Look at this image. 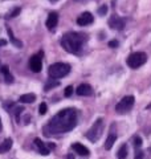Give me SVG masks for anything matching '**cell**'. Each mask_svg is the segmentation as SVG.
I'll return each mask as SVG.
<instances>
[{"label": "cell", "instance_id": "cell-1", "mask_svg": "<svg viewBox=\"0 0 151 159\" xmlns=\"http://www.w3.org/2000/svg\"><path fill=\"white\" fill-rule=\"evenodd\" d=\"M76 125H77V111H76V109H64L50 119L48 125L44 127V131L45 135L64 134L73 130Z\"/></svg>", "mask_w": 151, "mask_h": 159}, {"label": "cell", "instance_id": "cell-2", "mask_svg": "<svg viewBox=\"0 0 151 159\" xmlns=\"http://www.w3.org/2000/svg\"><path fill=\"white\" fill-rule=\"evenodd\" d=\"M84 41H85V37L82 34L76 33V32H69V33H65L62 36L61 45L66 52L77 54V53L81 52Z\"/></svg>", "mask_w": 151, "mask_h": 159}, {"label": "cell", "instance_id": "cell-3", "mask_svg": "<svg viewBox=\"0 0 151 159\" xmlns=\"http://www.w3.org/2000/svg\"><path fill=\"white\" fill-rule=\"evenodd\" d=\"M70 72V65L64 62H56L49 66V77L50 78H62Z\"/></svg>", "mask_w": 151, "mask_h": 159}, {"label": "cell", "instance_id": "cell-4", "mask_svg": "<svg viewBox=\"0 0 151 159\" xmlns=\"http://www.w3.org/2000/svg\"><path fill=\"white\" fill-rule=\"evenodd\" d=\"M102 131H103V119H97L95 123L86 133V138L90 142H97L99 137L102 135Z\"/></svg>", "mask_w": 151, "mask_h": 159}, {"label": "cell", "instance_id": "cell-5", "mask_svg": "<svg viewBox=\"0 0 151 159\" xmlns=\"http://www.w3.org/2000/svg\"><path fill=\"white\" fill-rule=\"evenodd\" d=\"M147 61V54L143 52H134L127 57V65L133 69H137L139 66H142L143 64Z\"/></svg>", "mask_w": 151, "mask_h": 159}, {"label": "cell", "instance_id": "cell-6", "mask_svg": "<svg viewBox=\"0 0 151 159\" xmlns=\"http://www.w3.org/2000/svg\"><path fill=\"white\" fill-rule=\"evenodd\" d=\"M134 102H135V98L133 96H126V97H123L117 103V106H115V110H117V113H119V114L129 113L130 110H131V107L134 106Z\"/></svg>", "mask_w": 151, "mask_h": 159}, {"label": "cell", "instance_id": "cell-7", "mask_svg": "<svg viewBox=\"0 0 151 159\" xmlns=\"http://www.w3.org/2000/svg\"><path fill=\"white\" fill-rule=\"evenodd\" d=\"M29 69L34 73L41 72L43 69V52H40L39 54H33L29 58Z\"/></svg>", "mask_w": 151, "mask_h": 159}, {"label": "cell", "instance_id": "cell-8", "mask_svg": "<svg viewBox=\"0 0 151 159\" xmlns=\"http://www.w3.org/2000/svg\"><path fill=\"white\" fill-rule=\"evenodd\" d=\"M93 20H94V17H93L92 13H90V12H84V13H81L77 17V24H78V25H81V27H85V25L92 24Z\"/></svg>", "mask_w": 151, "mask_h": 159}, {"label": "cell", "instance_id": "cell-9", "mask_svg": "<svg viewBox=\"0 0 151 159\" xmlns=\"http://www.w3.org/2000/svg\"><path fill=\"white\" fill-rule=\"evenodd\" d=\"M109 25L112 27L113 29H117V31H122L123 27H125V21H123V20L121 19V17L113 15V16L109 19Z\"/></svg>", "mask_w": 151, "mask_h": 159}, {"label": "cell", "instance_id": "cell-10", "mask_svg": "<svg viewBox=\"0 0 151 159\" xmlns=\"http://www.w3.org/2000/svg\"><path fill=\"white\" fill-rule=\"evenodd\" d=\"M57 23H58V13L50 12L48 19H47V28L49 29V31H53L54 27L57 25Z\"/></svg>", "mask_w": 151, "mask_h": 159}, {"label": "cell", "instance_id": "cell-11", "mask_svg": "<svg viewBox=\"0 0 151 159\" xmlns=\"http://www.w3.org/2000/svg\"><path fill=\"white\" fill-rule=\"evenodd\" d=\"M77 94L78 96H82V97H88L92 94V86L88 85V84H81L78 88H77Z\"/></svg>", "mask_w": 151, "mask_h": 159}, {"label": "cell", "instance_id": "cell-12", "mask_svg": "<svg viewBox=\"0 0 151 159\" xmlns=\"http://www.w3.org/2000/svg\"><path fill=\"white\" fill-rule=\"evenodd\" d=\"M33 143H34V146L37 147V150H39V152L41 154V155H48V154H49V148L44 145V142L41 141V139L36 138L33 141Z\"/></svg>", "mask_w": 151, "mask_h": 159}, {"label": "cell", "instance_id": "cell-13", "mask_svg": "<svg viewBox=\"0 0 151 159\" xmlns=\"http://www.w3.org/2000/svg\"><path fill=\"white\" fill-rule=\"evenodd\" d=\"M72 148H73V150L77 152V154H80V155H84V157L89 155V150H88V148L85 147L84 145H81V143H73Z\"/></svg>", "mask_w": 151, "mask_h": 159}, {"label": "cell", "instance_id": "cell-14", "mask_svg": "<svg viewBox=\"0 0 151 159\" xmlns=\"http://www.w3.org/2000/svg\"><path fill=\"white\" fill-rule=\"evenodd\" d=\"M11 147H12V139L11 138L4 139V141L0 143V154H4V152L9 151L11 150Z\"/></svg>", "mask_w": 151, "mask_h": 159}, {"label": "cell", "instance_id": "cell-15", "mask_svg": "<svg viewBox=\"0 0 151 159\" xmlns=\"http://www.w3.org/2000/svg\"><path fill=\"white\" fill-rule=\"evenodd\" d=\"M34 101H36V96H34L33 93H27L20 97V102L21 103H32Z\"/></svg>", "mask_w": 151, "mask_h": 159}, {"label": "cell", "instance_id": "cell-16", "mask_svg": "<svg viewBox=\"0 0 151 159\" xmlns=\"http://www.w3.org/2000/svg\"><path fill=\"white\" fill-rule=\"evenodd\" d=\"M115 141H117V135H115V134H110L106 139V142H105V148H106V150H110L115 143Z\"/></svg>", "mask_w": 151, "mask_h": 159}, {"label": "cell", "instance_id": "cell-17", "mask_svg": "<svg viewBox=\"0 0 151 159\" xmlns=\"http://www.w3.org/2000/svg\"><path fill=\"white\" fill-rule=\"evenodd\" d=\"M7 32H8V36H9V40H11V43L13 44V45L15 47H17V48H21L23 47V44H21V41H19V40L16 39V37H15L13 36V33H12V31H11V29H7Z\"/></svg>", "mask_w": 151, "mask_h": 159}, {"label": "cell", "instance_id": "cell-18", "mask_svg": "<svg viewBox=\"0 0 151 159\" xmlns=\"http://www.w3.org/2000/svg\"><path fill=\"white\" fill-rule=\"evenodd\" d=\"M117 157H118V159H126V158H127V146H126V145L121 146V148L118 150Z\"/></svg>", "mask_w": 151, "mask_h": 159}, {"label": "cell", "instance_id": "cell-19", "mask_svg": "<svg viewBox=\"0 0 151 159\" xmlns=\"http://www.w3.org/2000/svg\"><path fill=\"white\" fill-rule=\"evenodd\" d=\"M60 85V82L57 81V80H50V81L45 85V88H44V90L45 92H48V90H50V89H53V88H56V86H58Z\"/></svg>", "mask_w": 151, "mask_h": 159}, {"label": "cell", "instance_id": "cell-20", "mask_svg": "<svg viewBox=\"0 0 151 159\" xmlns=\"http://www.w3.org/2000/svg\"><path fill=\"white\" fill-rule=\"evenodd\" d=\"M19 13H20V8H13L12 11L8 13V16H7V17H8V19H12V17H15V16H17Z\"/></svg>", "mask_w": 151, "mask_h": 159}, {"label": "cell", "instance_id": "cell-21", "mask_svg": "<svg viewBox=\"0 0 151 159\" xmlns=\"http://www.w3.org/2000/svg\"><path fill=\"white\" fill-rule=\"evenodd\" d=\"M39 111H40V114H44L48 111V107H47V103L45 102H43V103H40V107H39Z\"/></svg>", "mask_w": 151, "mask_h": 159}, {"label": "cell", "instance_id": "cell-22", "mask_svg": "<svg viewBox=\"0 0 151 159\" xmlns=\"http://www.w3.org/2000/svg\"><path fill=\"white\" fill-rule=\"evenodd\" d=\"M4 78H6V82L7 84H12V81H13V77L9 74V72L8 73H4Z\"/></svg>", "mask_w": 151, "mask_h": 159}, {"label": "cell", "instance_id": "cell-23", "mask_svg": "<svg viewBox=\"0 0 151 159\" xmlns=\"http://www.w3.org/2000/svg\"><path fill=\"white\" fill-rule=\"evenodd\" d=\"M134 145H135V147H137V148H139L140 146H142V139H140L139 137H135L134 138Z\"/></svg>", "mask_w": 151, "mask_h": 159}, {"label": "cell", "instance_id": "cell-24", "mask_svg": "<svg viewBox=\"0 0 151 159\" xmlns=\"http://www.w3.org/2000/svg\"><path fill=\"white\" fill-rule=\"evenodd\" d=\"M72 93H73V88L72 86H66V89H65V97H70L72 96Z\"/></svg>", "mask_w": 151, "mask_h": 159}, {"label": "cell", "instance_id": "cell-25", "mask_svg": "<svg viewBox=\"0 0 151 159\" xmlns=\"http://www.w3.org/2000/svg\"><path fill=\"white\" fill-rule=\"evenodd\" d=\"M134 159H143V152L140 150H137V152H135V158Z\"/></svg>", "mask_w": 151, "mask_h": 159}, {"label": "cell", "instance_id": "cell-26", "mask_svg": "<svg viewBox=\"0 0 151 159\" xmlns=\"http://www.w3.org/2000/svg\"><path fill=\"white\" fill-rule=\"evenodd\" d=\"M21 111H23V107H16V121H19L20 119V114H21Z\"/></svg>", "mask_w": 151, "mask_h": 159}, {"label": "cell", "instance_id": "cell-27", "mask_svg": "<svg viewBox=\"0 0 151 159\" xmlns=\"http://www.w3.org/2000/svg\"><path fill=\"white\" fill-rule=\"evenodd\" d=\"M109 47L110 48H117L118 47V41H117V40H113V41H110L109 43Z\"/></svg>", "mask_w": 151, "mask_h": 159}, {"label": "cell", "instance_id": "cell-28", "mask_svg": "<svg viewBox=\"0 0 151 159\" xmlns=\"http://www.w3.org/2000/svg\"><path fill=\"white\" fill-rule=\"evenodd\" d=\"M106 11H108V7H106V6H103L102 8H99V9H98L99 15H105V13H106Z\"/></svg>", "mask_w": 151, "mask_h": 159}, {"label": "cell", "instance_id": "cell-29", "mask_svg": "<svg viewBox=\"0 0 151 159\" xmlns=\"http://www.w3.org/2000/svg\"><path fill=\"white\" fill-rule=\"evenodd\" d=\"M6 44H7L6 40H4V39H0V47H4Z\"/></svg>", "mask_w": 151, "mask_h": 159}, {"label": "cell", "instance_id": "cell-30", "mask_svg": "<svg viewBox=\"0 0 151 159\" xmlns=\"http://www.w3.org/2000/svg\"><path fill=\"white\" fill-rule=\"evenodd\" d=\"M0 131H2V121H0Z\"/></svg>", "mask_w": 151, "mask_h": 159}, {"label": "cell", "instance_id": "cell-31", "mask_svg": "<svg viewBox=\"0 0 151 159\" xmlns=\"http://www.w3.org/2000/svg\"><path fill=\"white\" fill-rule=\"evenodd\" d=\"M50 2H57V0H50Z\"/></svg>", "mask_w": 151, "mask_h": 159}]
</instances>
